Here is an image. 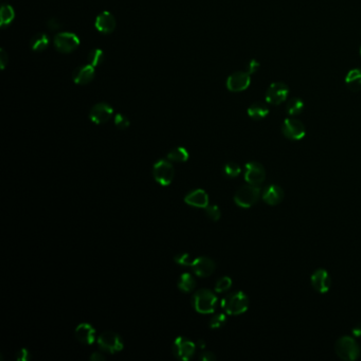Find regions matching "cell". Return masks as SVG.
<instances>
[{"label": "cell", "instance_id": "obj_1", "mask_svg": "<svg viewBox=\"0 0 361 361\" xmlns=\"http://www.w3.org/2000/svg\"><path fill=\"white\" fill-rule=\"evenodd\" d=\"M221 307L228 315H242L249 307V298L243 291H235L221 300Z\"/></svg>", "mask_w": 361, "mask_h": 361}, {"label": "cell", "instance_id": "obj_2", "mask_svg": "<svg viewBox=\"0 0 361 361\" xmlns=\"http://www.w3.org/2000/svg\"><path fill=\"white\" fill-rule=\"evenodd\" d=\"M217 297L209 289H199L192 298V304L199 314H212L217 306Z\"/></svg>", "mask_w": 361, "mask_h": 361}, {"label": "cell", "instance_id": "obj_3", "mask_svg": "<svg viewBox=\"0 0 361 361\" xmlns=\"http://www.w3.org/2000/svg\"><path fill=\"white\" fill-rule=\"evenodd\" d=\"M261 195V188L259 185L247 184L236 191L234 195V202L240 208L248 209L254 205L259 200Z\"/></svg>", "mask_w": 361, "mask_h": 361}, {"label": "cell", "instance_id": "obj_4", "mask_svg": "<svg viewBox=\"0 0 361 361\" xmlns=\"http://www.w3.org/2000/svg\"><path fill=\"white\" fill-rule=\"evenodd\" d=\"M335 352L339 358L353 361L359 357L360 348L354 338L350 336H343L337 340L335 345Z\"/></svg>", "mask_w": 361, "mask_h": 361}, {"label": "cell", "instance_id": "obj_5", "mask_svg": "<svg viewBox=\"0 0 361 361\" xmlns=\"http://www.w3.org/2000/svg\"><path fill=\"white\" fill-rule=\"evenodd\" d=\"M153 175L160 185H169L174 179L175 169L169 160H159L153 166Z\"/></svg>", "mask_w": 361, "mask_h": 361}, {"label": "cell", "instance_id": "obj_6", "mask_svg": "<svg viewBox=\"0 0 361 361\" xmlns=\"http://www.w3.org/2000/svg\"><path fill=\"white\" fill-rule=\"evenodd\" d=\"M98 345L106 353L116 354L123 349V340L119 334L115 332H104L98 338Z\"/></svg>", "mask_w": 361, "mask_h": 361}, {"label": "cell", "instance_id": "obj_7", "mask_svg": "<svg viewBox=\"0 0 361 361\" xmlns=\"http://www.w3.org/2000/svg\"><path fill=\"white\" fill-rule=\"evenodd\" d=\"M54 47L62 53H71L78 49L81 42L80 39L71 32H60L54 37Z\"/></svg>", "mask_w": 361, "mask_h": 361}, {"label": "cell", "instance_id": "obj_8", "mask_svg": "<svg viewBox=\"0 0 361 361\" xmlns=\"http://www.w3.org/2000/svg\"><path fill=\"white\" fill-rule=\"evenodd\" d=\"M282 132L289 140H301L304 138L306 129L298 119H286L282 124Z\"/></svg>", "mask_w": 361, "mask_h": 361}, {"label": "cell", "instance_id": "obj_9", "mask_svg": "<svg viewBox=\"0 0 361 361\" xmlns=\"http://www.w3.org/2000/svg\"><path fill=\"white\" fill-rule=\"evenodd\" d=\"M288 86L282 82L272 83L266 92V102L271 105H280L287 99Z\"/></svg>", "mask_w": 361, "mask_h": 361}, {"label": "cell", "instance_id": "obj_10", "mask_svg": "<svg viewBox=\"0 0 361 361\" xmlns=\"http://www.w3.org/2000/svg\"><path fill=\"white\" fill-rule=\"evenodd\" d=\"M196 345L190 339L178 337L175 339L173 345V353L176 358L180 360H190L195 354Z\"/></svg>", "mask_w": 361, "mask_h": 361}, {"label": "cell", "instance_id": "obj_11", "mask_svg": "<svg viewBox=\"0 0 361 361\" xmlns=\"http://www.w3.org/2000/svg\"><path fill=\"white\" fill-rule=\"evenodd\" d=\"M265 178H266V172L264 166L261 163L256 161H251L246 164L245 180L249 184L260 185L265 181Z\"/></svg>", "mask_w": 361, "mask_h": 361}, {"label": "cell", "instance_id": "obj_12", "mask_svg": "<svg viewBox=\"0 0 361 361\" xmlns=\"http://www.w3.org/2000/svg\"><path fill=\"white\" fill-rule=\"evenodd\" d=\"M251 83L250 74L246 71H237L229 75L227 79V88L232 92L244 91Z\"/></svg>", "mask_w": 361, "mask_h": 361}, {"label": "cell", "instance_id": "obj_13", "mask_svg": "<svg viewBox=\"0 0 361 361\" xmlns=\"http://www.w3.org/2000/svg\"><path fill=\"white\" fill-rule=\"evenodd\" d=\"M113 115V109L107 103H97L92 106L89 112V118L91 122L96 124H104L108 122V120Z\"/></svg>", "mask_w": 361, "mask_h": 361}, {"label": "cell", "instance_id": "obj_14", "mask_svg": "<svg viewBox=\"0 0 361 361\" xmlns=\"http://www.w3.org/2000/svg\"><path fill=\"white\" fill-rule=\"evenodd\" d=\"M191 267L197 277L208 278L214 272L216 268V264L212 259H210V257L199 256L194 259V262Z\"/></svg>", "mask_w": 361, "mask_h": 361}, {"label": "cell", "instance_id": "obj_15", "mask_svg": "<svg viewBox=\"0 0 361 361\" xmlns=\"http://www.w3.org/2000/svg\"><path fill=\"white\" fill-rule=\"evenodd\" d=\"M311 283L313 288L320 292V294H326L331 288L332 279L330 277V273L325 269H317L311 277Z\"/></svg>", "mask_w": 361, "mask_h": 361}, {"label": "cell", "instance_id": "obj_16", "mask_svg": "<svg viewBox=\"0 0 361 361\" xmlns=\"http://www.w3.org/2000/svg\"><path fill=\"white\" fill-rule=\"evenodd\" d=\"M116 18L115 16L108 12V11H104L100 13L94 22V27L96 29L103 33V34H110L115 31L116 29Z\"/></svg>", "mask_w": 361, "mask_h": 361}, {"label": "cell", "instance_id": "obj_17", "mask_svg": "<svg viewBox=\"0 0 361 361\" xmlns=\"http://www.w3.org/2000/svg\"><path fill=\"white\" fill-rule=\"evenodd\" d=\"M94 67L87 64L75 68L72 73V79L78 85H87L94 79Z\"/></svg>", "mask_w": 361, "mask_h": 361}, {"label": "cell", "instance_id": "obj_18", "mask_svg": "<svg viewBox=\"0 0 361 361\" xmlns=\"http://www.w3.org/2000/svg\"><path fill=\"white\" fill-rule=\"evenodd\" d=\"M75 338L83 345L90 346L96 340V330L89 323H81L75 329Z\"/></svg>", "mask_w": 361, "mask_h": 361}, {"label": "cell", "instance_id": "obj_19", "mask_svg": "<svg viewBox=\"0 0 361 361\" xmlns=\"http://www.w3.org/2000/svg\"><path fill=\"white\" fill-rule=\"evenodd\" d=\"M184 201L188 205H192V207L205 209L209 205V196L205 191L201 190V188H197V190L188 193L185 196Z\"/></svg>", "mask_w": 361, "mask_h": 361}, {"label": "cell", "instance_id": "obj_20", "mask_svg": "<svg viewBox=\"0 0 361 361\" xmlns=\"http://www.w3.org/2000/svg\"><path fill=\"white\" fill-rule=\"evenodd\" d=\"M284 198V191L280 185L270 184L263 192V200L269 205H277L282 202Z\"/></svg>", "mask_w": 361, "mask_h": 361}, {"label": "cell", "instance_id": "obj_21", "mask_svg": "<svg viewBox=\"0 0 361 361\" xmlns=\"http://www.w3.org/2000/svg\"><path fill=\"white\" fill-rule=\"evenodd\" d=\"M346 84L353 92L361 90V69L351 70L346 78Z\"/></svg>", "mask_w": 361, "mask_h": 361}, {"label": "cell", "instance_id": "obj_22", "mask_svg": "<svg viewBox=\"0 0 361 361\" xmlns=\"http://www.w3.org/2000/svg\"><path fill=\"white\" fill-rule=\"evenodd\" d=\"M269 113V109L267 107V105H265L264 103H254L249 108H248V116L253 119L256 120V121H259V120H263L264 118H266Z\"/></svg>", "mask_w": 361, "mask_h": 361}, {"label": "cell", "instance_id": "obj_23", "mask_svg": "<svg viewBox=\"0 0 361 361\" xmlns=\"http://www.w3.org/2000/svg\"><path fill=\"white\" fill-rule=\"evenodd\" d=\"M31 49L35 52H43L49 46V39L45 33H37L34 35L30 42Z\"/></svg>", "mask_w": 361, "mask_h": 361}, {"label": "cell", "instance_id": "obj_24", "mask_svg": "<svg viewBox=\"0 0 361 361\" xmlns=\"http://www.w3.org/2000/svg\"><path fill=\"white\" fill-rule=\"evenodd\" d=\"M196 286V281L190 273H183L178 281V288L183 292H191Z\"/></svg>", "mask_w": 361, "mask_h": 361}, {"label": "cell", "instance_id": "obj_25", "mask_svg": "<svg viewBox=\"0 0 361 361\" xmlns=\"http://www.w3.org/2000/svg\"><path fill=\"white\" fill-rule=\"evenodd\" d=\"M167 160L173 162H185L188 159V151L184 147H176L167 154Z\"/></svg>", "mask_w": 361, "mask_h": 361}, {"label": "cell", "instance_id": "obj_26", "mask_svg": "<svg viewBox=\"0 0 361 361\" xmlns=\"http://www.w3.org/2000/svg\"><path fill=\"white\" fill-rule=\"evenodd\" d=\"M304 109V103L301 99L299 98H292L291 100L288 101L286 105V111L289 116H298L300 115Z\"/></svg>", "mask_w": 361, "mask_h": 361}, {"label": "cell", "instance_id": "obj_27", "mask_svg": "<svg viewBox=\"0 0 361 361\" xmlns=\"http://www.w3.org/2000/svg\"><path fill=\"white\" fill-rule=\"evenodd\" d=\"M15 17L14 9L10 5H4L0 10V26L6 27L9 26Z\"/></svg>", "mask_w": 361, "mask_h": 361}, {"label": "cell", "instance_id": "obj_28", "mask_svg": "<svg viewBox=\"0 0 361 361\" xmlns=\"http://www.w3.org/2000/svg\"><path fill=\"white\" fill-rule=\"evenodd\" d=\"M104 52H103V50L96 48L93 50H91L88 56H87V61L88 64L93 66V67H98L100 65H102V63L104 62Z\"/></svg>", "mask_w": 361, "mask_h": 361}, {"label": "cell", "instance_id": "obj_29", "mask_svg": "<svg viewBox=\"0 0 361 361\" xmlns=\"http://www.w3.org/2000/svg\"><path fill=\"white\" fill-rule=\"evenodd\" d=\"M223 172H225L226 176L230 178H235L240 174L242 168H240V166L235 162H229L225 165V167H223Z\"/></svg>", "mask_w": 361, "mask_h": 361}, {"label": "cell", "instance_id": "obj_30", "mask_svg": "<svg viewBox=\"0 0 361 361\" xmlns=\"http://www.w3.org/2000/svg\"><path fill=\"white\" fill-rule=\"evenodd\" d=\"M232 285V280L229 277H222L220 278L216 284H215V291L217 294H221V292H225L230 289Z\"/></svg>", "mask_w": 361, "mask_h": 361}, {"label": "cell", "instance_id": "obj_31", "mask_svg": "<svg viewBox=\"0 0 361 361\" xmlns=\"http://www.w3.org/2000/svg\"><path fill=\"white\" fill-rule=\"evenodd\" d=\"M226 324V316L223 315V314H217V315H214L210 321H209V326L211 329L213 330H217V329H220L222 328L223 325Z\"/></svg>", "mask_w": 361, "mask_h": 361}, {"label": "cell", "instance_id": "obj_32", "mask_svg": "<svg viewBox=\"0 0 361 361\" xmlns=\"http://www.w3.org/2000/svg\"><path fill=\"white\" fill-rule=\"evenodd\" d=\"M115 124H116V126H117L119 129L124 130V129H126V128L129 127L130 122H129V120H128L127 117H125V116L122 115V113H118V115H116V117H115Z\"/></svg>", "mask_w": 361, "mask_h": 361}, {"label": "cell", "instance_id": "obj_33", "mask_svg": "<svg viewBox=\"0 0 361 361\" xmlns=\"http://www.w3.org/2000/svg\"><path fill=\"white\" fill-rule=\"evenodd\" d=\"M175 262L179 265L182 266H192L193 262H194V257L191 256V254L188 253H181L175 256Z\"/></svg>", "mask_w": 361, "mask_h": 361}, {"label": "cell", "instance_id": "obj_34", "mask_svg": "<svg viewBox=\"0 0 361 361\" xmlns=\"http://www.w3.org/2000/svg\"><path fill=\"white\" fill-rule=\"evenodd\" d=\"M205 213H207L208 217L213 220V221H217L219 220L220 216H221V212L220 209L217 207L216 204H209L207 208H205Z\"/></svg>", "mask_w": 361, "mask_h": 361}, {"label": "cell", "instance_id": "obj_35", "mask_svg": "<svg viewBox=\"0 0 361 361\" xmlns=\"http://www.w3.org/2000/svg\"><path fill=\"white\" fill-rule=\"evenodd\" d=\"M259 68H260V63L255 60H251L246 65V72H248L249 74L255 73L257 70H259Z\"/></svg>", "mask_w": 361, "mask_h": 361}, {"label": "cell", "instance_id": "obj_36", "mask_svg": "<svg viewBox=\"0 0 361 361\" xmlns=\"http://www.w3.org/2000/svg\"><path fill=\"white\" fill-rule=\"evenodd\" d=\"M47 27L50 31H58L62 28V24L59 22V20L56 18H50L48 22H47Z\"/></svg>", "mask_w": 361, "mask_h": 361}, {"label": "cell", "instance_id": "obj_37", "mask_svg": "<svg viewBox=\"0 0 361 361\" xmlns=\"http://www.w3.org/2000/svg\"><path fill=\"white\" fill-rule=\"evenodd\" d=\"M31 355L27 349H21L18 352H17V355H16V359L20 361H28Z\"/></svg>", "mask_w": 361, "mask_h": 361}, {"label": "cell", "instance_id": "obj_38", "mask_svg": "<svg viewBox=\"0 0 361 361\" xmlns=\"http://www.w3.org/2000/svg\"><path fill=\"white\" fill-rule=\"evenodd\" d=\"M199 359L202 361H214L216 360V356L211 352H202L199 355Z\"/></svg>", "mask_w": 361, "mask_h": 361}, {"label": "cell", "instance_id": "obj_39", "mask_svg": "<svg viewBox=\"0 0 361 361\" xmlns=\"http://www.w3.org/2000/svg\"><path fill=\"white\" fill-rule=\"evenodd\" d=\"M8 61H9V56L7 52L4 49H2V52H0V65H2V69H5L8 64Z\"/></svg>", "mask_w": 361, "mask_h": 361}, {"label": "cell", "instance_id": "obj_40", "mask_svg": "<svg viewBox=\"0 0 361 361\" xmlns=\"http://www.w3.org/2000/svg\"><path fill=\"white\" fill-rule=\"evenodd\" d=\"M104 359H105V357L103 356L101 353H98V352L93 353V354L90 356V360H91V361H103Z\"/></svg>", "mask_w": 361, "mask_h": 361}, {"label": "cell", "instance_id": "obj_41", "mask_svg": "<svg viewBox=\"0 0 361 361\" xmlns=\"http://www.w3.org/2000/svg\"><path fill=\"white\" fill-rule=\"evenodd\" d=\"M352 333H353V335L355 337H361V323L355 326V328L352 331Z\"/></svg>", "mask_w": 361, "mask_h": 361}, {"label": "cell", "instance_id": "obj_42", "mask_svg": "<svg viewBox=\"0 0 361 361\" xmlns=\"http://www.w3.org/2000/svg\"><path fill=\"white\" fill-rule=\"evenodd\" d=\"M197 345H198V347L200 348V349H204V345H205V343H204V341L203 340H199L198 342H197Z\"/></svg>", "mask_w": 361, "mask_h": 361}, {"label": "cell", "instance_id": "obj_43", "mask_svg": "<svg viewBox=\"0 0 361 361\" xmlns=\"http://www.w3.org/2000/svg\"><path fill=\"white\" fill-rule=\"evenodd\" d=\"M360 54H361V47H360Z\"/></svg>", "mask_w": 361, "mask_h": 361}]
</instances>
